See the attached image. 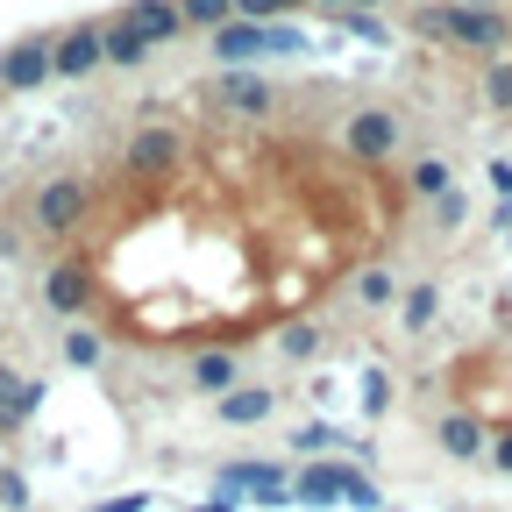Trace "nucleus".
Masks as SVG:
<instances>
[{
	"label": "nucleus",
	"instance_id": "nucleus-1",
	"mask_svg": "<svg viewBox=\"0 0 512 512\" xmlns=\"http://www.w3.org/2000/svg\"><path fill=\"white\" fill-rule=\"evenodd\" d=\"M86 207H93V185H86V178H50V185H36L29 221H36V235L64 242V235H72V228L86 221Z\"/></svg>",
	"mask_w": 512,
	"mask_h": 512
},
{
	"label": "nucleus",
	"instance_id": "nucleus-2",
	"mask_svg": "<svg viewBox=\"0 0 512 512\" xmlns=\"http://www.w3.org/2000/svg\"><path fill=\"white\" fill-rule=\"evenodd\" d=\"M420 36H448V43H470V50H498L505 43V15H491V8H427L420 15Z\"/></svg>",
	"mask_w": 512,
	"mask_h": 512
},
{
	"label": "nucleus",
	"instance_id": "nucleus-3",
	"mask_svg": "<svg viewBox=\"0 0 512 512\" xmlns=\"http://www.w3.org/2000/svg\"><path fill=\"white\" fill-rule=\"evenodd\" d=\"M178 164H185L178 128H136V136H128V171H136V178H164Z\"/></svg>",
	"mask_w": 512,
	"mask_h": 512
},
{
	"label": "nucleus",
	"instance_id": "nucleus-4",
	"mask_svg": "<svg viewBox=\"0 0 512 512\" xmlns=\"http://www.w3.org/2000/svg\"><path fill=\"white\" fill-rule=\"evenodd\" d=\"M43 79H57V64H50V36H29V43H15L8 57H0V86H8V93H36Z\"/></svg>",
	"mask_w": 512,
	"mask_h": 512
},
{
	"label": "nucleus",
	"instance_id": "nucleus-5",
	"mask_svg": "<svg viewBox=\"0 0 512 512\" xmlns=\"http://www.w3.org/2000/svg\"><path fill=\"white\" fill-rule=\"evenodd\" d=\"M399 150V121L384 114V107H363V114H349V157H363V164H384Z\"/></svg>",
	"mask_w": 512,
	"mask_h": 512
},
{
	"label": "nucleus",
	"instance_id": "nucleus-6",
	"mask_svg": "<svg viewBox=\"0 0 512 512\" xmlns=\"http://www.w3.org/2000/svg\"><path fill=\"white\" fill-rule=\"evenodd\" d=\"M43 306L64 313V320L86 313V306H93V271H86V264H50V271H43Z\"/></svg>",
	"mask_w": 512,
	"mask_h": 512
},
{
	"label": "nucleus",
	"instance_id": "nucleus-7",
	"mask_svg": "<svg viewBox=\"0 0 512 512\" xmlns=\"http://www.w3.org/2000/svg\"><path fill=\"white\" fill-rule=\"evenodd\" d=\"M50 64H57V79H86L93 64H107V57H100V29H93V22H79V29L50 36Z\"/></svg>",
	"mask_w": 512,
	"mask_h": 512
},
{
	"label": "nucleus",
	"instance_id": "nucleus-8",
	"mask_svg": "<svg viewBox=\"0 0 512 512\" xmlns=\"http://www.w3.org/2000/svg\"><path fill=\"white\" fill-rule=\"evenodd\" d=\"M36 406H43V384H36V377H22V370H8V363H0V434H22Z\"/></svg>",
	"mask_w": 512,
	"mask_h": 512
},
{
	"label": "nucleus",
	"instance_id": "nucleus-9",
	"mask_svg": "<svg viewBox=\"0 0 512 512\" xmlns=\"http://www.w3.org/2000/svg\"><path fill=\"white\" fill-rule=\"evenodd\" d=\"M214 413H221V427H256V420L278 413V392L271 384H235V392L214 399Z\"/></svg>",
	"mask_w": 512,
	"mask_h": 512
},
{
	"label": "nucleus",
	"instance_id": "nucleus-10",
	"mask_svg": "<svg viewBox=\"0 0 512 512\" xmlns=\"http://www.w3.org/2000/svg\"><path fill=\"white\" fill-rule=\"evenodd\" d=\"M264 50H271V22H242L235 15V22L214 29V57L221 64H249V57H264Z\"/></svg>",
	"mask_w": 512,
	"mask_h": 512
},
{
	"label": "nucleus",
	"instance_id": "nucleus-11",
	"mask_svg": "<svg viewBox=\"0 0 512 512\" xmlns=\"http://www.w3.org/2000/svg\"><path fill=\"white\" fill-rule=\"evenodd\" d=\"M121 22L136 29V36H143L150 50H157V43H171V36L185 29V15H178V0H128V15H121Z\"/></svg>",
	"mask_w": 512,
	"mask_h": 512
},
{
	"label": "nucleus",
	"instance_id": "nucleus-12",
	"mask_svg": "<svg viewBox=\"0 0 512 512\" xmlns=\"http://www.w3.org/2000/svg\"><path fill=\"white\" fill-rule=\"evenodd\" d=\"M221 484H228V491H256V498H271V505L285 498V477H278L271 463H228Z\"/></svg>",
	"mask_w": 512,
	"mask_h": 512
},
{
	"label": "nucleus",
	"instance_id": "nucleus-13",
	"mask_svg": "<svg viewBox=\"0 0 512 512\" xmlns=\"http://www.w3.org/2000/svg\"><path fill=\"white\" fill-rule=\"evenodd\" d=\"M192 392H235V356L228 349H200V356H192Z\"/></svg>",
	"mask_w": 512,
	"mask_h": 512
},
{
	"label": "nucleus",
	"instance_id": "nucleus-14",
	"mask_svg": "<svg viewBox=\"0 0 512 512\" xmlns=\"http://www.w3.org/2000/svg\"><path fill=\"white\" fill-rule=\"evenodd\" d=\"M306 505H335V498H349V470H335V463H320V470H299V484H292Z\"/></svg>",
	"mask_w": 512,
	"mask_h": 512
},
{
	"label": "nucleus",
	"instance_id": "nucleus-15",
	"mask_svg": "<svg viewBox=\"0 0 512 512\" xmlns=\"http://www.w3.org/2000/svg\"><path fill=\"white\" fill-rule=\"evenodd\" d=\"M221 107H235V114H264V107H271V86L256 79V72H228V79H221Z\"/></svg>",
	"mask_w": 512,
	"mask_h": 512
},
{
	"label": "nucleus",
	"instance_id": "nucleus-16",
	"mask_svg": "<svg viewBox=\"0 0 512 512\" xmlns=\"http://www.w3.org/2000/svg\"><path fill=\"white\" fill-rule=\"evenodd\" d=\"M441 448H448L456 463H470V456H484V427H477L470 413H448V420H441Z\"/></svg>",
	"mask_w": 512,
	"mask_h": 512
},
{
	"label": "nucleus",
	"instance_id": "nucleus-17",
	"mask_svg": "<svg viewBox=\"0 0 512 512\" xmlns=\"http://www.w3.org/2000/svg\"><path fill=\"white\" fill-rule=\"evenodd\" d=\"M100 57H107V64H143V57H150V43L128 29V22H107V29H100Z\"/></svg>",
	"mask_w": 512,
	"mask_h": 512
},
{
	"label": "nucleus",
	"instance_id": "nucleus-18",
	"mask_svg": "<svg viewBox=\"0 0 512 512\" xmlns=\"http://www.w3.org/2000/svg\"><path fill=\"white\" fill-rule=\"evenodd\" d=\"M178 15L200 29H221V22H235V0H178Z\"/></svg>",
	"mask_w": 512,
	"mask_h": 512
},
{
	"label": "nucleus",
	"instance_id": "nucleus-19",
	"mask_svg": "<svg viewBox=\"0 0 512 512\" xmlns=\"http://www.w3.org/2000/svg\"><path fill=\"white\" fill-rule=\"evenodd\" d=\"M64 363H72V370H100V335L72 328V335H64Z\"/></svg>",
	"mask_w": 512,
	"mask_h": 512
},
{
	"label": "nucleus",
	"instance_id": "nucleus-20",
	"mask_svg": "<svg viewBox=\"0 0 512 512\" xmlns=\"http://www.w3.org/2000/svg\"><path fill=\"white\" fill-rule=\"evenodd\" d=\"M413 192L441 200V192H448V164H441V157H420V164H413Z\"/></svg>",
	"mask_w": 512,
	"mask_h": 512
},
{
	"label": "nucleus",
	"instance_id": "nucleus-21",
	"mask_svg": "<svg viewBox=\"0 0 512 512\" xmlns=\"http://www.w3.org/2000/svg\"><path fill=\"white\" fill-rule=\"evenodd\" d=\"M292 8H299V0H235V15H242V22H285Z\"/></svg>",
	"mask_w": 512,
	"mask_h": 512
},
{
	"label": "nucleus",
	"instance_id": "nucleus-22",
	"mask_svg": "<svg viewBox=\"0 0 512 512\" xmlns=\"http://www.w3.org/2000/svg\"><path fill=\"white\" fill-rule=\"evenodd\" d=\"M392 292H399L392 271H363V278H356V299H363V306H392Z\"/></svg>",
	"mask_w": 512,
	"mask_h": 512
},
{
	"label": "nucleus",
	"instance_id": "nucleus-23",
	"mask_svg": "<svg viewBox=\"0 0 512 512\" xmlns=\"http://www.w3.org/2000/svg\"><path fill=\"white\" fill-rule=\"evenodd\" d=\"M484 100H491L498 114H512V57H505V64H491V79H484Z\"/></svg>",
	"mask_w": 512,
	"mask_h": 512
},
{
	"label": "nucleus",
	"instance_id": "nucleus-24",
	"mask_svg": "<svg viewBox=\"0 0 512 512\" xmlns=\"http://www.w3.org/2000/svg\"><path fill=\"white\" fill-rule=\"evenodd\" d=\"M278 349H285V356H292V363H306V356H313V349H320V335H313V328H306V320H292V328H285V335H278Z\"/></svg>",
	"mask_w": 512,
	"mask_h": 512
},
{
	"label": "nucleus",
	"instance_id": "nucleus-25",
	"mask_svg": "<svg viewBox=\"0 0 512 512\" xmlns=\"http://www.w3.org/2000/svg\"><path fill=\"white\" fill-rule=\"evenodd\" d=\"M434 320V285H413V299H406V328H427Z\"/></svg>",
	"mask_w": 512,
	"mask_h": 512
},
{
	"label": "nucleus",
	"instance_id": "nucleus-26",
	"mask_svg": "<svg viewBox=\"0 0 512 512\" xmlns=\"http://www.w3.org/2000/svg\"><path fill=\"white\" fill-rule=\"evenodd\" d=\"M456 221H470V200L448 185V192H441V228H456Z\"/></svg>",
	"mask_w": 512,
	"mask_h": 512
},
{
	"label": "nucleus",
	"instance_id": "nucleus-27",
	"mask_svg": "<svg viewBox=\"0 0 512 512\" xmlns=\"http://www.w3.org/2000/svg\"><path fill=\"white\" fill-rule=\"evenodd\" d=\"M363 406H370V413H384V406H392V384H384V377H377V370H370V377H363Z\"/></svg>",
	"mask_w": 512,
	"mask_h": 512
},
{
	"label": "nucleus",
	"instance_id": "nucleus-28",
	"mask_svg": "<svg viewBox=\"0 0 512 512\" xmlns=\"http://www.w3.org/2000/svg\"><path fill=\"white\" fill-rule=\"evenodd\" d=\"M143 505H150L143 491H121V498H107V505H93V512H143Z\"/></svg>",
	"mask_w": 512,
	"mask_h": 512
},
{
	"label": "nucleus",
	"instance_id": "nucleus-29",
	"mask_svg": "<svg viewBox=\"0 0 512 512\" xmlns=\"http://www.w3.org/2000/svg\"><path fill=\"white\" fill-rule=\"evenodd\" d=\"M491 463H498V470L512 477V434H498V441H491Z\"/></svg>",
	"mask_w": 512,
	"mask_h": 512
},
{
	"label": "nucleus",
	"instance_id": "nucleus-30",
	"mask_svg": "<svg viewBox=\"0 0 512 512\" xmlns=\"http://www.w3.org/2000/svg\"><path fill=\"white\" fill-rule=\"evenodd\" d=\"M200 512H235V505H221V498H214V505H200Z\"/></svg>",
	"mask_w": 512,
	"mask_h": 512
},
{
	"label": "nucleus",
	"instance_id": "nucleus-31",
	"mask_svg": "<svg viewBox=\"0 0 512 512\" xmlns=\"http://www.w3.org/2000/svg\"><path fill=\"white\" fill-rule=\"evenodd\" d=\"M320 8H349V0H320Z\"/></svg>",
	"mask_w": 512,
	"mask_h": 512
},
{
	"label": "nucleus",
	"instance_id": "nucleus-32",
	"mask_svg": "<svg viewBox=\"0 0 512 512\" xmlns=\"http://www.w3.org/2000/svg\"><path fill=\"white\" fill-rule=\"evenodd\" d=\"M356 8H377V0H356Z\"/></svg>",
	"mask_w": 512,
	"mask_h": 512
},
{
	"label": "nucleus",
	"instance_id": "nucleus-33",
	"mask_svg": "<svg viewBox=\"0 0 512 512\" xmlns=\"http://www.w3.org/2000/svg\"><path fill=\"white\" fill-rule=\"evenodd\" d=\"M0 477H8V470H0Z\"/></svg>",
	"mask_w": 512,
	"mask_h": 512
},
{
	"label": "nucleus",
	"instance_id": "nucleus-34",
	"mask_svg": "<svg viewBox=\"0 0 512 512\" xmlns=\"http://www.w3.org/2000/svg\"><path fill=\"white\" fill-rule=\"evenodd\" d=\"M505 228H512V221H505Z\"/></svg>",
	"mask_w": 512,
	"mask_h": 512
}]
</instances>
